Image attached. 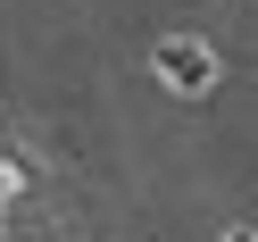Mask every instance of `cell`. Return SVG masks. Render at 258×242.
Wrapping results in <instances>:
<instances>
[{"instance_id": "1", "label": "cell", "mask_w": 258, "mask_h": 242, "mask_svg": "<svg viewBox=\"0 0 258 242\" xmlns=\"http://www.w3.org/2000/svg\"><path fill=\"white\" fill-rule=\"evenodd\" d=\"M158 84L183 92V101H200V92L217 84V51H208L200 34H167L158 42Z\"/></svg>"}, {"instance_id": "2", "label": "cell", "mask_w": 258, "mask_h": 242, "mask_svg": "<svg viewBox=\"0 0 258 242\" xmlns=\"http://www.w3.org/2000/svg\"><path fill=\"white\" fill-rule=\"evenodd\" d=\"M9 192H17V167H0V201H9Z\"/></svg>"}, {"instance_id": "3", "label": "cell", "mask_w": 258, "mask_h": 242, "mask_svg": "<svg viewBox=\"0 0 258 242\" xmlns=\"http://www.w3.org/2000/svg\"><path fill=\"white\" fill-rule=\"evenodd\" d=\"M225 242H258V234H250V225H233V234H225Z\"/></svg>"}]
</instances>
